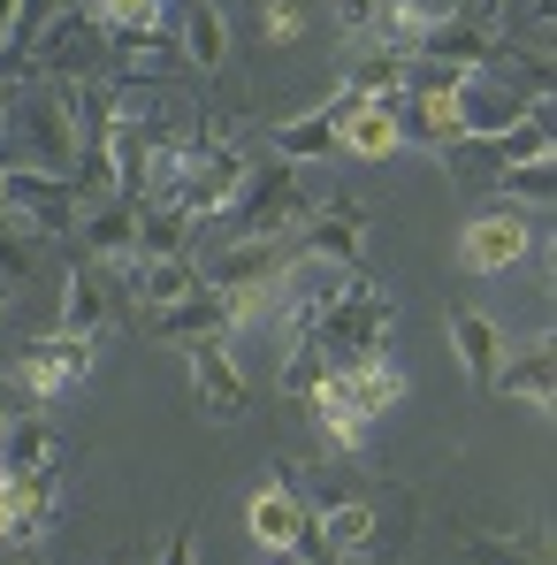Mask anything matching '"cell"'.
I'll return each mask as SVG.
<instances>
[{
    "instance_id": "obj_10",
    "label": "cell",
    "mask_w": 557,
    "mask_h": 565,
    "mask_svg": "<svg viewBox=\"0 0 557 565\" xmlns=\"http://www.w3.org/2000/svg\"><path fill=\"white\" fill-rule=\"evenodd\" d=\"M527 115H535V99L519 93L512 77H496V70H473L459 85V138H504Z\"/></svg>"
},
{
    "instance_id": "obj_24",
    "label": "cell",
    "mask_w": 557,
    "mask_h": 565,
    "mask_svg": "<svg viewBox=\"0 0 557 565\" xmlns=\"http://www.w3.org/2000/svg\"><path fill=\"white\" fill-rule=\"evenodd\" d=\"M191 230H199V214H184V206H138V260L191 253Z\"/></svg>"
},
{
    "instance_id": "obj_5",
    "label": "cell",
    "mask_w": 557,
    "mask_h": 565,
    "mask_svg": "<svg viewBox=\"0 0 557 565\" xmlns=\"http://www.w3.org/2000/svg\"><path fill=\"white\" fill-rule=\"evenodd\" d=\"M527 253H535V214H519V206H504V199L481 206L459 230V268L465 276H512Z\"/></svg>"
},
{
    "instance_id": "obj_29",
    "label": "cell",
    "mask_w": 557,
    "mask_h": 565,
    "mask_svg": "<svg viewBox=\"0 0 557 565\" xmlns=\"http://www.w3.org/2000/svg\"><path fill=\"white\" fill-rule=\"evenodd\" d=\"M99 321H107V282L77 260V268H69V298H62V337H85V344H93Z\"/></svg>"
},
{
    "instance_id": "obj_11",
    "label": "cell",
    "mask_w": 557,
    "mask_h": 565,
    "mask_svg": "<svg viewBox=\"0 0 557 565\" xmlns=\"http://www.w3.org/2000/svg\"><path fill=\"white\" fill-rule=\"evenodd\" d=\"M306 497L290 489V481H268V489H253L245 497V527H253V543L268 551V558H290L298 551V535H306Z\"/></svg>"
},
{
    "instance_id": "obj_30",
    "label": "cell",
    "mask_w": 557,
    "mask_h": 565,
    "mask_svg": "<svg viewBox=\"0 0 557 565\" xmlns=\"http://www.w3.org/2000/svg\"><path fill=\"white\" fill-rule=\"evenodd\" d=\"M69 0H15V31H8V54H0V77H15L23 62H31V46L46 39V23L62 15Z\"/></svg>"
},
{
    "instance_id": "obj_6",
    "label": "cell",
    "mask_w": 557,
    "mask_h": 565,
    "mask_svg": "<svg viewBox=\"0 0 557 565\" xmlns=\"http://www.w3.org/2000/svg\"><path fill=\"white\" fill-rule=\"evenodd\" d=\"M245 169H253V161H245L229 138H191L169 206H184V214H222V206L237 199V184H245Z\"/></svg>"
},
{
    "instance_id": "obj_43",
    "label": "cell",
    "mask_w": 557,
    "mask_h": 565,
    "mask_svg": "<svg viewBox=\"0 0 557 565\" xmlns=\"http://www.w3.org/2000/svg\"><path fill=\"white\" fill-rule=\"evenodd\" d=\"M0 428H8V420H0Z\"/></svg>"
},
{
    "instance_id": "obj_3",
    "label": "cell",
    "mask_w": 557,
    "mask_h": 565,
    "mask_svg": "<svg viewBox=\"0 0 557 565\" xmlns=\"http://www.w3.org/2000/svg\"><path fill=\"white\" fill-rule=\"evenodd\" d=\"M8 122L23 138V169L69 177L77 169V130H69V85H8Z\"/></svg>"
},
{
    "instance_id": "obj_7",
    "label": "cell",
    "mask_w": 557,
    "mask_h": 565,
    "mask_svg": "<svg viewBox=\"0 0 557 565\" xmlns=\"http://www.w3.org/2000/svg\"><path fill=\"white\" fill-rule=\"evenodd\" d=\"M389 321H397V306L367 290V276L352 282L329 313H321V329H313V344H329V352H352V360H374L382 344H389Z\"/></svg>"
},
{
    "instance_id": "obj_4",
    "label": "cell",
    "mask_w": 557,
    "mask_h": 565,
    "mask_svg": "<svg viewBox=\"0 0 557 565\" xmlns=\"http://www.w3.org/2000/svg\"><path fill=\"white\" fill-rule=\"evenodd\" d=\"M0 206H8V230L23 237H69L77 230V191L69 177H46V169H15L0 161Z\"/></svg>"
},
{
    "instance_id": "obj_18",
    "label": "cell",
    "mask_w": 557,
    "mask_h": 565,
    "mask_svg": "<svg viewBox=\"0 0 557 565\" xmlns=\"http://www.w3.org/2000/svg\"><path fill=\"white\" fill-rule=\"evenodd\" d=\"M85 253L138 268V199L115 191V199H93V206H85Z\"/></svg>"
},
{
    "instance_id": "obj_17",
    "label": "cell",
    "mask_w": 557,
    "mask_h": 565,
    "mask_svg": "<svg viewBox=\"0 0 557 565\" xmlns=\"http://www.w3.org/2000/svg\"><path fill=\"white\" fill-rule=\"evenodd\" d=\"M397 138L451 153L459 146V93H397Z\"/></svg>"
},
{
    "instance_id": "obj_19",
    "label": "cell",
    "mask_w": 557,
    "mask_h": 565,
    "mask_svg": "<svg viewBox=\"0 0 557 565\" xmlns=\"http://www.w3.org/2000/svg\"><path fill=\"white\" fill-rule=\"evenodd\" d=\"M290 260H298V245H290V237H282V245H260V237H229V245H222V253H214V260H206L199 276L214 282V290H229V282H260V276H282Z\"/></svg>"
},
{
    "instance_id": "obj_22",
    "label": "cell",
    "mask_w": 557,
    "mask_h": 565,
    "mask_svg": "<svg viewBox=\"0 0 557 565\" xmlns=\"http://www.w3.org/2000/svg\"><path fill=\"white\" fill-rule=\"evenodd\" d=\"M153 337H169V344H191V337H229L222 290H214V282H199L191 298H176V306H161V313H153Z\"/></svg>"
},
{
    "instance_id": "obj_40",
    "label": "cell",
    "mask_w": 557,
    "mask_h": 565,
    "mask_svg": "<svg viewBox=\"0 0 557 565\" xmlns=\"http://www.w3.org/2000/svg\"><path fill=\"white\" fill-rule=\"evenodd\" d=\"M8 31H15V0H0V54H8Z\"/></svg>"
},
{
    "instance_id": "obj_36",
    "label": "cell",
    "mask_w": 557,
    "mask_h": 565,
    "mask_svg": "<svg viewBox=\"0 0 557 565\" xmlns=\"http://www.w3.org/2000/svg\"><path fill=\"white\" fill-rule=\"evenodd\" d=\"M329 15H336V31L367 39V31H374V15H382V0H329Z\"/></svg>"
},
{
    "instance_id": "obj_23",
    "label": "cell",
    "mask_w": 557,
    "mask_h": 565,
    "mask_svg": "<svg viewBox=\"0 0 557 565\" xmlns=\"http://www.w3.org/2000/svg\"><path fill=\"white\" fill-rule=\"evenodd\" d=\"M313 527H321L329 558H367V551H382V520H374V504H352V497H336L329 512H313Z\"/></svg>"
},
{
    "instance_id": "obj_27",
    "label": "cell",
    "mask_w": 557,
    "mask_h": 565,
    "mask_svg": "<svg viewBox=\"0 0 557 565\" xmlns=\"http://www.w3.org/2000/svg\"><path fill=\"white\" fill-rule=\"evenodd\" d=\"M489 184H496V199H504V206H519V214H535V222H543V214H550V199H557V161H527V169H496Z\"/></svg>"
},
{
    "instance_id": "obj_32",
    "label": "cell",
    "mask_w": 557,
    "mask_h": 565,
    "mask_svg": "<svg viewBox=\"0 0 557 565\" xmlns=\"http://www.w3.org/2000/svg\"><path fill=\"white\" fill-rule=\"evenodd\" d=\"M459 551H465V565H550V535H543V527H527L519 543H496V535H465Z\"/></svg>"
},
{
    "instance_id": "obj_42",
    "label": "cell",
    "mask_w": 557,
    "mask_h": 565,
    "mask_svg": "<svg viewBox=\"0 0 557 565\" xmlns=\"http://www.w3.org/2000/svg\"><path fill=\"white\" fill-rule=\"evenodd\" d=\"M0 321H8V290H0Z\"/></svg>"
},
{
    "instance_id": "obj_1",
    "label": "cell",
    "mask_w": 557,
    "mask_h": 565,
    "mask_svg": "<svg viewBox=\"0 0 557 565\" xmlns=\"http://www.w3.org/2000/svg\"><path fill=\"white\" fill-rule=\"evenodd\" d=\"M313 191H298V169L290 161H268V169H245V184L237 199L222 206V230L229 237H260V245H282V237H298L306 222H313Z\"/></svg>"
},
{
    "instance_id": "obj_2",
    "label": "cell",
    "mask_w": 557,
    "mask_h": 565,
    "mask_svg": "<svg viewBox=\"0 0 557 565\" xmlns=\"http://www.w3.org/2000/svg\"><path fill=\"white\" fill-rule=\"evenodd\" d=\"M23 70H39L46 85H107V70H115V39H107V23H99L85 0H69V8L46 23V39L31 46Z\"/></svg>"
},
{
    "instance_id": "obj_31",
    "label": "cell",
    "mask_w": 557,
    "mask_h": 565,
    "mask_svg": "<svg viewBox=\"0 0 557 565\" xmlns=\"http://www.w3.org/2000/svg\"><path fill=\"white\" fill-rule=\"evenodd\" d=\"M344 93H360V99H397V93H405V54H389V46L360 54V62L344 70Z\"/></svg>"
},
{
    "instance_id": "obj_15",
    "label": "cell",
    "mask_w": 557,
    "mask_h": 565,
    "mask_svg": "<svg viewBox=\"0 0 557 565\" xmlns=\"http://www.w3.org/2000/svg\"><path fill=\"white\" fill-rule=\"evenodd\" d=\"M451 352L473 390H496V367H504V329L481 313V306H451Z\"/></svg>"
},
{
    "instance_id": "obj_26",
    "label": "cell",
    "mask_w": 557,
    "mask_h": 565,
    "mask_svg": "<svg viewBox=\"0 0 557 565\" xmlns=\"http://www.w3.org/2000/svg\"><path fill=\"white\" fill-rule=\"evenodd\" d=\"M39 467H54V436L39 413H15L0 428V473H39Z\"/></svg>"
},
{
    "instance_id": "obj_28",
    "label": "cell",
    "mask_w": 557,
    "mask_h": 565,
    "mask_svg": "<svg viewBox=\"0 0 557 565\" xmlns=\"http://www.w3.org/2000/svg\"><path fill=\"white\" fill-rule=\"evenodd\" d=\"M481 146H489V161H496V169H527V161H550V153H557L550 115H543V107H535L527 122H512L504 138H481Z\"/></svg>"
},
{
    "instance_id": "obj_39",
    "label": "cell",
    "mask_w": 557,
    "mask_h": 565,
    "mask_svg": "<svg viewBox=\"0 0 557 565\" xmlns=\"http://www.w3.org/2000/svg\"><path fill=\"white\" fill-rule=\"evenodd\" d=\"M161 565H199V551H191V535H169V551H161Z\"/></svg>"
},
{
    "instance_id": "obj_37",
    "label": "cell",
    "mask_w": 557,
    "mask_h": 565,
    "mask_svg": "<svg viewBox=\"0 0 557 565\" xmlns=\"http://www.w3.org/2000/svg\"><path fill=\"white\" fill-rule=\"evenodd\" d=\"M260 23H268V39H298V8H290V0H268V8H260Z\"/></svg>"
},
{
    "instance_id": "obj_25",
    "label": "cell",
    "mask_w": 557,
    "mask_h": 565,
    "mask_svg": "<svg viewBox=\"0 0 557 565\" xmlns=\"http://www.w3.org/2000/svg\"><path fill=\"white\" fill-rule=\"evenodd\" d=\"M199 260L191 253H176V260H138V306L146 313H161V306H176V298H191L199 290Z\"/></svg>"
},
{
    "instance_id": "obj_13",
    "label": "cell",
    "mask_w": 557,
    "mask_h": 565,
    "mask_svg": "<svg viewBox=\"0 0 557 565\" xmlns=\"http://www.w3.org/2000/svg\"><path fill=\"white\" fill-rule=\"evenodd\" d=\"M496 390H504L512 405H535V413H550V405H557V352H550V337H535V344H504Z\"/></svg>"
},
{
    "instance_id": "obj_41",
    "label": "cell",
    "mask_w": 557,
    "mask_h": 565,
    "mask_svg": "<svg viewBox=\"0 0 557 565\" xmlns=\"http://www.w3.org/2000/svg\"><path fill=\"white\" fill-rule=\"evenodd\" d=\"M0 115H8V77H0Z\"/></svg>"
},
{
    "instance_id": "obj_21",
    "label": "cell",
    "mask_w": 557,
    "mask_h": 565,
    "mask_svg": "<svg viewBox=\"0 0 557 565\" xmlns=\"http://www.w3.org/2000/svg\"><path fill=\"white\" fill-rule=\"evenodd\" d=\"M268 153H276V161H290V169L329 161V153H336V115H329V107H306V115L276 122V130H268Z\"/></svg>"
},
{
    "instance_id": "obj_38",
    "label": "cell",
    "mask_w": 557,
    "mask_h": 565,
    "mask_svg": "<svg viewBox=\"0 0 557 565\" xmlns=\"http://www.w3.org/2000/svg\"><path fill=\"white\" fill-rule=\"evenodd\" d=\"M8 282H23V237L15 230H0V290Z\"/></svg>"
},
{
    "instance_id": "obj_34",
    "label": "cell",
    "mask_w": 557,
    "mask_h": 565,
    "mask_svg": "<svg viewBox=\"0 0 557 565\" xmlns=\"http://www.w3.org/2000/svg\"><path fill=\"white\" fill-rule=\"evenodd\" d=\"M313 413H321V436H329L336 451H367V420H360V413H352V405H344L329 382L313 390Z\"/></svg>"
},
{
    "instance_id": "obj_8",
    "label": "cell",
    "mask_w": 557,
    "mask_h": 565,
    "mask_svg": "<svg viewBox=\"0 0 557 565\" xmlns=\"http://www.w3.org/2000/svg\"><path fill=\"white\" fill-rule=\"evenodd\" d=\"M184 360H191V397H199V413L222 420V428H237L245 405H253V390H245L237 360H229V337H191Z\"/></svg>"
},
{
    "instance_id": "obj_33",
    "label": "cell",
    "mask_w": 557,
    "mask_h": 565,
    "mask_svg": "<svg viewBox=\"0 0 557 565\" xmlns=\"http://www.w3.org/2000/svg\"><path fill=\"white\" fill-rule=\"evenodd\" d=\"M329 375H336V360H329V344H313V337H298V344H290V360H282V390L313 405V390H321Z\"/></svg>"
},
{
    "instance_id": "obj_20",
    "label": "cell",
    "mask_w": 557,
    "mask_h": 565,
    "mask_svg": "<svg viewBox=\"0 0 557 565\" xmlns=\"http://www.w3.org/2000/svg\"><path fill=\"white\" fill-rule=\"evenodd\" d=\"M176 54H184V70H206V77L229 62V23H222L214 0H191L176 15Z\"/></svg>"
},
{
    "instance_id": "obj_16",
    "label": "cell",
    "mask_w": 557,
    "mask_h": 565,
    "mask_svg": "<svg viewBox=\"0 0 557 565\" xmlns=\"http://www.w3.org/2000/svg\"><path fill=\"white\" fill-rule=\"evenodd\" d=\"M405 138H397V99H360V107H344L336 115V153H352V161H389Z\"/></svg>"
},
{
    "instance_id": "obj_12",
    "label": "cell",
    "mask_w": 557,
    "mask_h": 565,
    "mask_svg": "<svg viewBox=\"0 0 557 565\" xmlns=\"http://www.w3.org/2000/svg\"><path fill=\"white\" fill-rule=\"evenodd\" d=\"M85 367H93V344H85V337H62V329H54L46 344H31V352H23L15 382H23V390H31V397L46 405V397H62L69 382H85Z\"/></svg>"
},
{
    "instance_id": "obj_9",
    "label": "cell",
    "mask_w": 557,
    "mask_h": 565,
    "mask_svg": "<svg viewBox=\"0 0 557 565\" xmlns=\"http://www.w3.org/2000/svg\"><path fill=\"white\" fill-rule=\"evenodd\" d=\"M290 245H298V260H321V268H360V253H367V214H360L352 199H321V206H313V222H306Z\"/></svg>"
},
{
    "instance_id": "obj_14",
    "label": "cell",
    "mask_w": 557,
    "mask_h": 565,
    "mask_svg": "<svg viewBox=\"0 0 557 565\" xmlns=\"http://www.w3.org/2000/svg\"><path fill=\"white\" fill-rule=\"evenodd\" d=\"M329 390H336L360 420H382L389 405H405V375L389 367V352H374V360H344V367L329 375Z\"/></svg>"
},
{
    "instance_id": "obj_35",
    "label": "cell",
    "mask_w": 557,
    "mask_h": 565,
    "mask_svg": "<svg viewBox=\"0 0 557 565\" xmlns=\"http://www.w3.org/2000/svg\"><path fill=\"white\" fill-rule=\"evenodd\" d=\"M107 31H161V0H85Z\"/></svg>"
}]
</instances>
